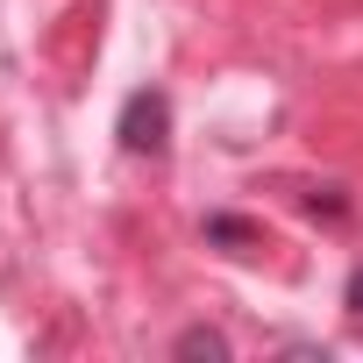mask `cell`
<instances>
[{"mask_svg":"<svg viewBox=\"0 0 363 363\" xmlns=\"http://www.w3.org/2000/svg\"><path fill=\"white\" fill-rule=\"evenodd\" d=\"M114 135H121L128 157H164V150H171V93H164V86H135V93L121 100Z\"/></svg>","mask_w":363,"mask_h":363,"instance_id":"cell-1","label":"cell"},{"mask_svg":"<svg viewBox=\"0 0 363 363\" xmlns=\"http://www.w3.org/2000/svg\"><path fill=\"white\" fill-rule=\"evenodd\" d=\"M171 356H235V342H228L221 328H207V320H200V328H186V335L171 342Z\"/></svg>","mask_w":363,"mask_h":363,"instance_id":"cell-2","label":"cell"},{"mask_svg":"<svg viewBox=\"0 0 363 363\" xmlns=\"http://www.w3.org/2000/svg\"><path fill=\"white\" fill-rule=\"evenodd\" d=\"M306 214H320V221H349V193H342V186H306Z\"/></svg>","mask_w":363,"mask_h":363,"instance_id":"cell-3","label":"cell"},{"mask_svg":"<svg viewBox=\"0 0 363 363\" xmlns=\"http://www.w3.org/2000/svg\"><path fill=\"white\" fill-rule=\"evenodd\" d=\"M207 242H257V221H242V214H207Z\"/></svg>","mask_w":363,"mask_h":363,"instance_id":"cell-4","label":"cell"},{"mask_svg":"<svg viewBox=\"0 0 363 363\" xmlns=\"http://www.w3.org/2000/svg\"><path fill=\"white\" fill-rule=\"evenodd\" d=\"M342 299H349V313H363V271H349V292Z\"/></svg>","mask_w":363,"mask_h":363,"instance_id":"cell-5","label":"cell"}]
</instances>
